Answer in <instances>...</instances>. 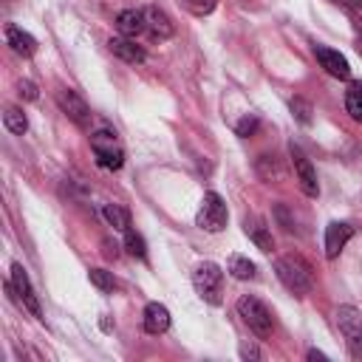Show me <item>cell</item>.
<instances>
[{
  "instance_id": "6da1fadb",
  "label": "cell",
  "mask_w": 362,
  "mask_h": 362,
  "mask_svg": "<svg viewBox=\"0 0 362 362\" xmlns=\"http://www.w3.org/2000/svg\"><path fill=\"white\" fill-rule=\"evenodd\" d=\"M274 274L277 280L297 297H305L314 286V274H311V266L297 257V255H286V257H277L274 260Z\"/></svg>"
},
{
  "instance_id": "7a4b0ae2",
  "label": "cell",
  "mask_w": 362,
  "mask_h": 362,
  "mask_svg": "<svg viewBox=\"0 0 362 362\" xmlns=\"http://www.w3.org/2000/svg\"><path fill=\"white\" fill-rule=\"evenodd\" d=\"M238 314H240V320L249 325V331L255 334V337H260V339H266V337H272V328H274V320H272V311L257 300V297H252V294H243L240 300H238Z\"/></svg>"
},
{
  "instance_id": "3957f363",
  "label": "cell",
  "mask_w": 362,
  "mask_h": 362,
  "mask_svg": "<svg viewBox=\"0 0 362 362\" xmlns=\"http://www.w3.org/2000/svg\"><path fill=\"white\" fill-rule=\"evenodd\" d=\"M90 150L102 170H119L124 164V150L113 130H96L90 136Z\"/></svg>"
},
{
  "instance_id": "277c9868",
  "label": "cell",
  "mask_w": 362,
  "mask_h": 362,
  "mask_svg": "<svg viewBox=\"0 0 362 362\" xmlns=\"http://www.w3.org/2000/svg\"><path fill=\"white\" fill-rule=\"evenodd\" d=\"M221 283H223V272H221L218 263L204 260V263L195 266V272H192V286H195V291L201 294V300H206V303H212V305L221 303Z\"/></svg>"
},
{
  "instance_id": "5b68a950",
  "label": "cell",
  "mask_w": 362,
  "mask_h": 362,
  "mask_svg": "<svg viewBox=\"0 0 362 362\" xmlns=\"http://www.w3.org/2000/svg\"><path fill=\"white\" fill-rule=\"evenodd\" d=\"M226 204L218 192H206L201 198V206H198V215H195V223L204 229V232H221L226 226Z\"/></svg>"
},
{
  "instance_id": "8992f818",
  "label": "cell",
  "mask_w": 362,
  "mask_h": 362,
  "mask_svg": "<svg viewBox=\"0 0 362 362\" xmlns=\"http://www.w3.org/2000/svg\"><path fill=\"white\" fill-rule=\"evenodd\" d=\"M288 158H291V167H294V175H297V184H300V189L308 195V198H317L320 195V184H317V173H314V167H311V161H308V156L291 141L288 144Z\"/></svg>"
},
{
  "instance_id": "52a82bcc",
  "label": "cell",
  "mask_w": 362,
  "mask_h": 362,
  "mask_svg": "<svg viewBox=\"0 0 362 362\" xmlns=\"http://www.w3.org/2000/svg\"><path fill=\"white\" fill-rule=\"evenodd\" d=\"M11 286H14V294H17L20 305H25L34 317H40V314H42V308H40V297L34 294V286H31V280H28L23 263H11Z\"/></svg>"
},
{
  "instance_id": "ba28073f",
  "label": "cell",
  "mask_w": 362,
  "mask_h": 362,
  "mask_svg": "<svg viewBox=\"0 0 362 362\" xmlns=\"http://www.w3.org/2000/svg\"><path fill=\"white\" fill-rule=\"evenodd\" d=\"M57 105L62 107V113H68L71 122H76V124H82V127L90 122V107H88V102H85L76 90L59 88V90H57Z\"/></svg>"
},
{
  "instance_id": "9c48e42d",
  "label": "cell",
  "mask_w": 362,
  "mask_h": 362,
  "mask_svg": "<svg viewBox=\"0 0 362 362\" xmlns=\"http://www.w3.org/2000/svg\"><path fill=\"white\" fill-rule=\"evenodd\" d=\"M354 238V226L345 223V221H331L325 226V257L334 260L339 257V252L345 249V243Z\"/></svg>"
},
{
  "instance_id": "30bf717a",
  "label": "cell",
  "mask_w": 362,
  "mask_h": 362,
  "mask_svg": "<svg viewBox=\"0 0 362 362\" xmlns=\"http://www.w3.org/2000/svg\"><path fill=\"white\" fill-rule=\"evenodd\" d=\"M337 325L342 331V337L351 342V345H359L362 342V311L354 308V305H339L337 308Z\"/></svg>"
},
{
  "instance_id": "8fae6325",
  "label": "cell",
  "mask_w": 362,
  "mask_h": 362,
  "mask_svg": "<svg viewBox=\"0 0 362 362\" xmlns=\"http://www.w3.org/2000/svg\"><path fill=\"white\" fill-rule=\"evenodd\" d=\"M144 31L153 37V40H170L175 25L173 20L167 17V11H161L158 6H147L144 8Z\"/></svg>"
},
{
  "instance_id": "7c38bea8",
  "label": "cell",
  "mask_w": 362,
  "mask_h": 362,
  "mask_svg": "<svg viewBox=\"0 0 362 362\" xmlns=\"http://www.w3.org/2000/svg\"><path fill=\"white\" fill-rule=\"evenodd\" d=\"M314 57H317V62H320L331 76H337V79H348V76H351L348 59H345L339 51L325 48V45H314Z\"/></svg>"
},
{
  "instance_id": "4fadbf2b",
  "label": "cell",
  "mask_w": 362,
  "mask_h": 362,
  "mask_svg": "<svg viewBox=\"0 0 362 362\" xmlns=\"http://www.w3.org/2000/svg\"><path fill=\"white\" fill-rule=\"evenodd\" d=\"M107 48L113 57H119L122 62H130V65H139L144 62V48L133 42V37H110L107 40Z\"/></svg>"
},
{
  "instance_id": "5bb4252c",
  "label": "cell",
  "mask_w": 362,
  "mask_h": 362,
  "mask_svg": "<svg viewBox=\"0 0 362 362\" xmlns=\"http://www.w3.org/2000/svg\"><path fill=\"white\" fill-rule=\"evenodd\" d=\"M141 325H144L147 334H164V331L170 328V311H167V305H161V303H147V305H144Z\"/></svg>"
},
{
  "instance_id": "9a60e30c",
  "label": "cell",
  "mask_w": 362,
  "mask_h": 362,
  "mask_svg": "<svg viewBox=\"0 0 362 362\" xmlns=\"http://www.w3.org/2000/svg\"><path fill=\"white\" fill-rule=\"evenodd\" d=\"M116 28L122 37H136L144 31V8H122L116 14Z\"/></svg>"
},
{
  "instance_id": "2e32d148",
  "label": "cell",
  "mask_w": 362,
  "mask_h": 362,
  "mask_svg": "<svg viewBox=\"0 0 362 362\" xmlns=\"http://www.w3.org/2000/svg\"><path fill=\"white\" fill-rule=\"evenodd\" d=\"M6 42L11 45V51L14 54H20V57H31L34 51H37V40L28 34V31H23V28H17V25H6Z\"/></svg>"
},
{
  "instance_id": "e0dca14e",
  "label": "cell",
  "mask_w": 362,
  "mask_h": 362,
  "mask_svg": "<svg viewBox=\"0 0 362 362\" xmlns=\"http://www.w3.org/2000/svg\"><path fill=\"white\" fill-rule=\"evenodd\" d=\"M243 232L255 240V246H257L260 252H272V249H274V238H272L269 226H266L260 218H246V221H243Z\"/></svg>"
},
{
  "instance_id": "ac0fdd59",
  "label": "cell",
  "mask_w": 362,
  "mask_h": 362,
  "mask_svg": "<svg viewBox=\"0 0 362 362\" xmlns=\"http://www.w3.org/2000/svg\"><path fill=\"white\" fill-rule=\"evenodd\" d=\"M102 218L107 221V226H113L119 232H127L130 229V212L124 206H119V204H105L102 206Z\"/></svg>"
},
{
  "instance_id": "d6986e66",
  "label": "cell",
  "mask_w": 362,
  "mask_h": 362,
  "mask_svg": "<svg viewBox=\"0 0 362 362\" xmlns=\"http://www.w3.org/2000/svg\"><path fill=\"white\" fill-rule=\"evenodd\" d=\"M255 167H257V175H260L263 181H272V178H274V181H280V178H283V167H280L277 156H269V153H266V156H260V158H257V164H255Z\"/></svg>"
},
{
  "instance_id": "ffe728a7",
  "label": "cell",
  "mask_w": 362,
  "mask_h": 362,
  "mask_svg": "<svg viewBox=\"0 0 362 362\" xmlns=\"http://www.w3.org/2000/svg\"><path fill=\"white\" fill-rule=\"evenodd\" d=\"M345 110L354 122H362V82H351V88L345 90Z\"/></svg>"
},
{
  "instance_id": "44dd1931",
  "label": "cell",
  "mask_w": 362,
  "mask_h": 362,
  "mask_svg": "<svg viewBox=\"0 0 362 362\" xmlns=\"http://www.w3.org/2000/svg\"><path fill=\"white\" fill-rule=\"evenodd\" d=\"M3 124H6V130L17 133V136H23L28 130V119H25V113L20 107H6L3 110Z\"/></svg>"
},
{
  "instance_id": "7402d4cb",
  "label": "cell",
  "mask_w": 362,
  "mask_h": 362,
  "mask_svg": "<svg viewBox=\"0 0 362 362\" xmlns=\"http://www.w3.org/2000/svg\"><path fill=\"white\" fill-rule=\"evenodd\" d=\"M229 274L238 277V280H252L255 277V263L243 255H232L229 257Z\"/></svg>"
},
{
  "instance_id": "603a6c76",
  "label": "cell",
  "mask_w": 362,
  "mask_h": 362,
  "mask_svg": "<svg viewBox=\"0 0 362 362\" xmlns=\"http://www.w3.org/2000/svg\"><path fill=\"white\" fill-rule=\"evenodd\" d=\"M124 249H127V255H133V257H139V260H144V257H147L144 238H141L139 232H133V229H127V232H124Z\"/></svg>"
},
{
  "instance_id": "cb8c5ba5",
  "label": "cell",
  "mask_w": 362,
  "mask_h": 362,
  "mask_svg": "<svg viewBox=\"0 0 362 362\" xmlns=\"http://www.w3.org/2000/svg\"><path fill=\"white\" fill-rule=\"evenodd\" d=\"M274 221H277V223L283 226V232H288V235L300 232V229H297V218H294V212H288L286 204H274Z\"/></svg>"
},
{
  "instance_id": "d4e9b609",
  "label": "cell",
  "mask_w": 362,
  "mask_h": 362,
  "mask_svg": "<svg viewBox=\"0 0 362 362\" xmlns=\"http://www.w3.org/2000/svg\"><path fill=\"white\" fill-rule=\"evenodd\" d=\"M88 280H90L99 291H105V294L116 288V277H113L110 272H105V269H90V272H88Z\"/></svg>"
},
{
  "instance_id": "484cf974",
  "label": "cell",
  "mask_w": 362,
  "mask_h": 362,
  "mask_svg": "<svg viewBox=\"0 0 362 362\" xmlns=\"http://www.w3.org/2000/svg\"><path fill=\"white\" fill-rule=\"evenodd\" d=\"M291 116L300 122V124H311V105L305 99H291Z\"/></svg>"
},
{
  "instance_id": "4316f807",
  "label": "cell",
  "mask_w": 362,
  "mask_h": 362,
  "mask_svg": "<svg viewBox=\"0 0 362 362\" xmlns=\"http://www.w3.org/2000/svg\"><path fill=\"white\" fill-rule=\"evenodd\" d=\"M17 93H20L23 99H28V102H34V99L40 96V93H37V85H34L31 79H20V82H17Z\"/></svg>"
},
{
  "instance_id": "83f0119b",
  "label": "cell",
  "mask_w": 362,
  "mask_h": 362,
  "mask_svg": "<svg viewBox=\"0 0 362 362\" xmlns=\"http://www.w3.org/2000/svg\"><path fill=\"white\" fill-rule=\"evenodd\" d=\"M235 130H238V136H243V139H246V136H252V133L257 130V119H255V116H243V119L238 122V127H235Z\"/></svg>"
},
{
  "instance_id": "f1b7e54d",
  "label": "cell",
  "mask_w": 362,
  "mask_h": 362,
  "mask_svg": "<svg viewBox=\"0 0 362 362\" xmlns=\"http://www.w3.org/2000/svg\"><path fill=\"white\" fill-rule=\"evenodd\" d=\"M187 6L192 14H209L215 8V0H187Z\"/></svg>"
},
{
  "instance_id": "f546056e",
  "label": "cell",
  "mask_w": 362,
  "mask_h": 362,
  "mask_svg": "<svg viewBox=\"0 0 362 362\" xmlns=\"http://www.w3.org/2000/svg\"><path fill=\"white\" fill-rule=\"evenodd\" d=\"M240 356H243V359H260V351H257V345L243 342V345H240Z\"/></svg>"
},
{
  "instance_id": "4dcf8cb0",
  "label": "cell",
  "mask_w": 362,
  "mask_h": 362,
  "mask_svg": "<svg viewBox=\"0 0 362 362\" xmlns=\"http://www.w3.org/2000/svg\"><path fill=\"white\" fill-rule=\"evenodd\" d=\"M308 359H325V354H322V351H314V348H311V351H308Z\"/></svg>"
},
{
  "instance_id": "1f68e13d",
  "label": "cell",
  "mask_w": 362,
  "mask_h": 362,
  "mask_svg": "<svg viewBox=\"0 0 362 362\" xmlns=\"http://www.w3.org/2000/svg\"><path fill=\"white\" fill-rule=\"evenodd\" d=\"M334 3H339V6H351L354 0H334Z\"/></svg>"
},
{
  "instance_id": "d6a6232c",
  "label": "cell",
  "mask_w": 362,
  "mask_h": 362,
  "mask_svg": "<svg viewBox=\"0 0 362 362\" xmlns=\"http://www.w3.org/2000/svg\"><path fill=\"white\" fill-rule=\"evenodd\" d=\"M356 51H359V57H362V40H356Z\"/></svg>"
}]
</instances>
